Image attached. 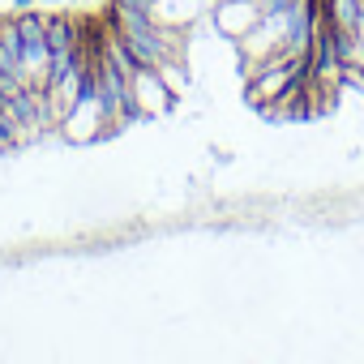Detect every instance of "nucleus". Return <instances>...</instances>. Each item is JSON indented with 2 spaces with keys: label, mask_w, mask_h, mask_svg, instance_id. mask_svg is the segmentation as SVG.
I'll use <instances>...</instances> for the list:
<instances>
[{
  "label": "nucleus",
  "mask_w": 364,
  "mask_h": 364,
  "mask_svg": "<svg viewBox=\"0 0 364 364\" xmlns=\"http://www.w3.org/2000/svg\"><path fill=\"white\" fill-rule=\"evenodd\" d=\"M116 129H124V120L107 107V99L99 95V86H95V77L86 82V90L77 95V103L65 112V120L56 124V137H65V141H103V137H112Z\"/></svg>",
  "instance_id": "2"
},
{
  "label": "nucleus",
  "mask_w": 364,
  "mask_h": 364,
  "mask_svg": "<svg viewBox=\"0 0 364 364\" xmlns=\"http://www.w3.org/2000/svg\"><path fill=\"white\" fill-rule=\"evenodd\" d=\"M39 5H48V9H60V5H65V0H39Z\"/></svg>",
  "instance_id": "5"
},
{
  "label": "nucleus",
  "mask_w": 364,
  "mask_h": 364,
  "mask_svg": "<svg viewBox=\"0 0 364 364\" xmlns=\"http://www.w3.org/2000/svg\"><path fill=\"white\" fill-rule=\"evenodd\" d=\"M210 22L223 39H245L257 22H262V0H215L210 5Z\"/></svg>",
  "instance_id": "3"
},
{
  "label": "nucleus",
  "mask_w": 364,
  "mask_h": 364,
  "mask_svg": "<svg viewBox=\"0 0 364 364\" xmlns=\"http://www.w3.org/2000/svg\"><path fill=\"white\" fill-rule=\"evenodd\" d=\"M309 77V56H296V52H283V56H270L262 65H253L245 73V103L253 112H266L274 116L291 95L296 86Z\"/></svg>",
  "instance_id": "1"
},
{
  "label": "nucleus",
  "mask_w": 364,
  "mask_h": 364,
  "mask_svg": "<svg viewBox=\"0 0 364 364\" xmlns=\"http://www.w3.org/2000/svg\"><path fill=\"white\" fill-rule=\"evenodd\" d=\"M39 0H14V14H22V9H35Z\"/></svg>",
  "instance_id": "4"
}]
</instances>
